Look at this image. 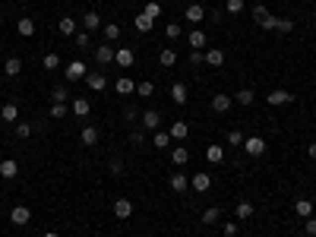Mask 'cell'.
Returning <instances> with one entry per match:
<instances>
[{"mask_svg":"<svg viewBox=\"0 0 316 237\" xmlns=\"http://www.w3.org/2000/svg\"><path fill=\"white\" fill-rule=\"evenodd\" d=\"M253 19H256V25H259V29H275L278 16H272L262 3H256V6H253Z\"/></svg>","mask_w":316,"mask_h":237,"instance_id":"6da1fadb","label":"cell"},{"mask_svg":"<svg viewBox=\"0 0 316 237\" xmlns=\"http://www.w3.org/2000/svg\"><path fill=\"white\" fill-rule=\"evenodd\" d=\"M244 152L250 158H259L262 152H266V139L262 136H250V139H244Z\"/></svg>","mask_w":316,"mask_h":237,"instance_id":"7a4b0ae2","label":"cell"},{"mask_svg":"<svg viewBox=\"0 0 316 237\" xmlns=\"http://www.w3.org/2000/svg\"><path fill=\"white\" fill-rule=\"evenodd\" d=\"M10 222L16 225V228H25L32 222V209L29 206H13V212H10Z\"/></svg>","mask_w":316,"mask_h":237,"instance_id":"3957f363","label":"cell"},{"mask_svg":"<svg viewBox=\"0 0 316 237\" xmlns=\"http://www.w3.org/2000/svg\"><path fill=\"white\" fill-rule=\"evenodd\" d=\"M158 123H161V114L155 111V108H149V111L139 114V126H142V130H158Z\"/></svg>","mask_w":316,"mask_h":237,"instance_id":"277c9868","label":"cell"},{"mask_svg":"<svg viewBox=\"0 0 316 237\" xmlns=\"http://www.w3.org/2000/svg\"><path fill=\"white\" fill-rule=\"evenodd\" d=\"M231 105H234V98L225 95V92L212 95V111H215V114H228V111H231Z\"/></svg>","mask_w":316,"mask_h":237,"instance_id":"5b68a950","label":"cell"},{"mask_svg":"<svg viewBox=\"0 0 316 237\" xmlns=\"http://www.w3.org/2000/svg\"><path fill=\"white\" fill-rule=\"evenodd\" d=\"M95 63H98V66H111V63H114V48H111L108 41L95 48Z\"/></svg>","mask_w":316,"mask_h":237,"instance_id":"8992f818","label":"cell"},{"mask_svg":"<svg viewBox=\"0 0 316 237\" xmlns=\"http://www.w3.org/2000/svg\"><path fill=\"white\" fill-rule=\"evenodd\" d=\"M85 73H89V70H85V63H82V60L66 63V70H63V76H66L70 82H79V79H85Z\"/></svg>","mask_w":316,"mask_h":237,"instance_id":"52a82bcc","label":"cell"},{"mask_svg":"<svg viewBox=\"0 0 316 237\" xmlns=\"http://www.w3.org/2000/svg\"><path fill=\"white\" fill-rule=\"evenodd\" d=\"M85 86H89L92 92H101L108 86V76L101 73V70H92V73H85Z\"/></svg>","mask_w":316,"mask_h":237,"instance_id":"ba28073f","label":"cell"},{"mask_svg":"<svg viewBox=\"0 0 316 237\" xmlns=\"http://www.w3.org/2000/svg\"><path fill=\"white\" fill-rule=\"evenodd\" d=\"M184 19L193 22V25H199L202 19H206V6H202V3H190V6H187V13H184Z\"/></svg>","mask_w":316,"mask_h":237,"instance_id":"9c48e42d","label":"cell"},{"mask_svg":"<svg viewBox=\"0 0 316 237\" xmlns=\"http://www.w3.org/2000/svg\"><path fill=\"white\" fill-rule=\"evenodd\" d=\"M266 101H269L272 108H278V105H291L294 95H291V92H285V89H275V92H269V95H266Z\"/></svg>","mask_w":316,"mask_h":237,"instance_id":"30bf717a","label":"cell"},{"mask_svg":"<svg viewBox=\"0 0 316 237\" xmlns=\"http://www.w3.org/2000/svg\"><path fill=\"white\" fill-rule=\"evenodd\" d=\"M133 57H136V54H133V48H117V51H114V63L121 66V70L133 66Z\"/></svg>","mask_w":316,"mask_h":237,"instance_id":"8fae6325","label":"cell"},{"mask_svg":"<svg viewBox=\"0 0 316 237\" xmlns=\"http://www.w3.org/2000/svg\"><path fill=\"white\" fill-rule=\"evenodd\" d=\"M190 187H193L196 193H206V190L212 187V174H209V171H199V174H193Z\"/></svg>","mask_w":316,"mask_h":237,"instance_id":"7c38bea8","label":"cell"},{"mask_svg":"<svg viewBox=\"0 0 316 237\" xmlns=\"http://www.w3.org/2000/svg\"><path fill=\"white\" fill-rule=\"evenodd\" d=\"M253 212H256L253 202L250 199H241V202H237V209H234V218H237V222H250Z\"/></svg>","mask_w":316,"mask_h":237,"instance_id":"4fadbf2b","label":"cell"},{"mask_svg":"<svg viewBox=\"0 0 316 237\" xmlns=\"http://www.w3.org/2000/svg\"><path fill=\"white\" fill-rule=\"evenodd\" d=\"M70 114H76V117H82V120H85V117L92 114V101L89 98H76L73 105H70Z\"/></svg>","mask_w":316,"mask_h":237,"instance_id":"5bb4252c","label":"cell"},{"mask_svg":"<svg viewBox=\"0 0 316 237\" xmlns=\"http://www.w3.org/2000/svg\"><path fill=\"white\" fill-rule=\"evenodd\" d=\"M114 215L121 218V222H124V218H130V215H133V199H126V196H121V199L114 202Z\"/></svg>","mask_w":316,"mask_h":237,"instance_id":"9a60e30c","label":"cell"},{"mask_svg":"<svg viewBox=\"0 0 316 237\" xmlns=\"http://www.w3.org/2000/svg\"><path fill=\"white\" fill-rule=\"evenodd\" d=\"M79 142H82L85 149L98 146V126H82V133H79Z\"/></svg>","mask_w":316,"mask_h":237,"instance_id":"2e32d148","label":"cell"},{"mask_svg":"<svg viewBox=\"0 0 316 237\" xmlns=\"http://www.w3.org/2000/svg\"><path fill=\"white\" fill-rule=\"evenodd\" d=\"M16 174H19V165H16V158H3V162H0V177H3V180H13Z\"/></svg>","mask_w":316,"mask_h":237,"instance_id":"e0dca14e","label":"cell"},{"mask_svg":"<svg viewBox=\"0 0 316 237\" xmlns=\"http://www.w3.org/2000/svg\"><path fill=\"white\" fill-rule=\"evenodd\" d=\"M187 45H190L193 51H202V48H206V45H209V38H206V32H199V29H193V32H190V35H187Z\"/></svg>","mask_w":316,"mask_h":237,"instance_id":"ac0fdd59","label":"cell"},{"mask_svg":"<svg viewBox=\"0 0 316 237\" xmlns=\"http://www.w3.org/2000/svg\"><path fill=\"white\" fill-rule=\"evenodd\" d=\"M168 183H171V190H174V193H187V187H190V180H187V174H184V171H174Z\"/></svg>","mask_w":316,"mask_h":237,"instance_id":"d6986e66","label":"cell"},{"mask_svg":"<svg viewBox=\"0 0 316 237\" xmlns=\"http://www.w3.org/2000/svg\"><path fill=\"white\" fill-rule=\"evenodd\" d=\"M101 25H105V22H101V16L95 10H89V13L82 16V29L85 32H95V29H101Z\"/></svg>","mask_w":316,"mask_h":237,"instance_id":"ffe728a7","label":"cell"},{"mask_svg":"<svg viewBox=\"0 0 316 237\" xmlns=\"http://www.w3.org/2000/svg\"><path fill=\"white\" fill-rule=\"evenodd\" d=\"M158 63L165 66V70H171V66L177 63V51H174V48H161V51H158Z\"/></svg>","mask_w":316,"mask_h":237,"instance_id":"44dd1931","label":"cell"},{"mask_svg":"<svg viewBox=\"0 0 316 237\" xmlns=\"http://www.w3.org/2000/svg\"><path fill=\"white\" fill-rule=\"evenodd\" d=\"M202 60H206L209 66H221V63H225V51H221V48H209L206 54H202Z\"/></svg>","mask_w":316,"mask_h":237,"instance_id":"7402d4cb","label":"cell"},{"mask_svg":"<svg viewBox=\"0 0 316 237\" xmlns=\"http://www.w3.org/2000/svg\"><path fill=\"white\" fill-rule=\"evenodd\" d=\"M0 117H3L6 123H19V108H16L13 101H6V105L0 108Z\"/></svg>","mask_w":316,"mask_h":237,"instance_id":"603a6c76","label":"cell"},{"mask_svg":"<svg viewBox=\"0 0 316 237\" xmlns=\"http://www.w3.org/2000/svg\"><path fill=\"white\" fill-rule=\"evenodd\" d=\"M171 162L184 168L187 162H190V149H187V146H174V149H171Z\"/></svg>","mask_w":316,"mask_h":237,"instance_id":"cb8c5ba5","label":"cell"},{"mask_svg":"<svg viewBox=\"0 0 316 237\" xmlns=\"http://www.w3.org/2000/svg\"><path fill=\"white\" fill-rule=\"evenodd\" d=\"M114 92H117V95H133L136 86H133V79H130V76H121V79L114 82Z\"/></svg>","mask_w":316,"mask_h":237,"instance_id":"d4e9b609","label":"cell"},{"mask_svg":"<svg viewBox=\"0 0 316 237\" xmlns=\"http://www.w3.org/2000/svg\"><path fill=\"white\" fill-rule=\"evenodd\" d=\"M187 86L184 82H174V86H171V101H174V105H187Z\"/></svg>","mask_w":316,"mask_h":237,"instance_id":"484cf974","label":"cell"},{"mask_svg":"<svg viewBox=\"0 0 316 237\" xmlns=\"http://www.w3.org/2000/svg\"><path fill=\"white\" fill-rule=\"evenodd\" d=\"M294 212L301 215V218H310V215H313V199H307V196H301V199L294 202Z\"/></svg>","mask_w":316,"mask_h":237,"instance_id":"4316f807","label":"cell"},{"mask_svg":"<svg viewBox=\"0 0 316 237\" xmlns=\"http://www.w3.org/2000/svg\"><path fill=\"white\" fill-rule=\"evenodd\" d=\"M16 32H19L22 38H32V35H35V19H29V16L19 19V22H16Z\"/></svg>","mask_w":316,"mask_h":237,"instance_id":"83f0119b","label":"cell"},{"mask_svg":"<svg viewBox=\"0 0 316 237\" xmlns=\"http://www.w3.org/2000/svg\"><path fill=\"white\" fill-rule=\"evenodd\" d=\"M171 139H187V133H190V126H187V120H174L171 123Z\"/></svg>","mask_w":316,"mask_h":237,"instance_id":"f1b7e54d","label":"cell"},{"mask_svg":"<svg viewBox=\"0 0 316 237\" xmlns=\"http://www.w3.org/2000/svg\"><path fill=\"white\" fill-rule=\"evenodd\" d=\"M57 29H61V35L73 38V35H76V19H73V16H63V19L57 22Z\"/></svg>","mask_w":316,"mask_h":237,"instance_id":"f546056e","label":"cell"},{"mask_svg":"<svg viewBox=\"0 0 316 237\" xmlns=\"http://www.w3.org/2000/svg\"><path fill=\"white\" fill-rule=\"evenodd\" d=\"M206 158H209V165H221L225 162V149L221 146H206Z\"/></svg>","mask_w":316,"mask_h":237,"instance_id":"4dcf8cb0","label":"cell"},{"mask_svg":"<svg viewBox=\"0 0 316 237\" xmlns=\"http://www.w3.org/2000/svg\"><path fill=\"white\" fill-rule=\"evenodd\" d=\"M133 25H136V32H142V35H146V32H152V25H155V19H149L146 13H139L133 19Z\"/></svg>","mask_w":316,"mask_h":237,"instance_id":"1f68e13d","label":"cell"},{"mask_svg":"<svg viewBox=\"0 0 316 237\" xmlns=\"http://www.w3.org/2000/svg\"><path fill=\"white\" fill-rule=\"evenodd\" d=\"M3 73L10 76V79H13V76H19V73H22V60H19V57H6V66H3Z\"/></svg>","mask_w":316,"mask_h":237,"instance_id":"d6a6232c","label":"cell"},{"mask_svg":"<svg viewBox=\"0 0 316 237\" xmlns=\"http://www.w3.org/2000/svg\"><path fill=\"white\" fill-rule=\"evenodd\" d=\"M48 114H51V120H63V117L70 114V108H66L63 101H54V105H51V111H48Z\"/></svg>","mask_w":316,"mask_h":237,"instance_id":"836d02e7","label":"cell"},{"mask_svg":"<svg viewBox=\"0 0 316 237\" xmlns=\"http://www.w3.org/2000/svg\"><path fill=\"white\" fill-rule=\"evenodd\" d=\"M101 32H105V41H117V38H121V25H117V22H105Z\"/></svg>","mask_w":316,"mask_h":237,"instance_id":"e575fe53","label":"cell"},{"mask_svg":"<svg viewBox=\"0 0 316 237\" xmlns=\"http://www.w3.org/2000/svg\"><path fill=\"white\" fill-rule=\"evenodd\" d=\"M234 101H237V105H253V101H256V92L253 89H241V92H237V95H234Z\"/></svg>","mask_w":316,"mask_h":237,"instance_id":"d590c367","label":"cell"},{"mask_svg":"<svg viewBox=\"0 0 316 237\" xmlns=\"http://www.w3.org/2000/svg\"><path fill=\"white\" fill-rule=\"evenodd\" d=\"M73 45H76V48H82V51H85V48H92L89 32H85V29H82V32H76V35H73Z\"/></svg>","mask_w":316,"mask_h":237,"instance_id":"8d00e7d4","label":"cell"},{"mask_svg":"<svg viewBox=\"0 0 316 237\" xmlns=\"http://www.w3.org/2000/svg\"><path fill=\"white\" fill-rule=\"evenodd\" d=\"M218 218H221V209L218 206H209L206 212H202V222H206V225H215Z\"/></svg>","mask_w":316,"mask_h":237,"instance_id":"74e56055","label":"cell"},{"mask_svg":"<svg viewBox=\"0 0 316 237\" xmlns=\"http://www.w3.org/2000/svg\"><path fill=\"white\" fill-rule=\"evenodd\" d=\"M130 142H133V146H146V130H142V126H133V130H130Z\"/></svg>","mask_w":316,"mask_h":237,"instance_id":"f35d334b","label":"cell"},{"mask_svg":"<svg viewBox=\"0 0 316 237\" xmlns=\"http://www.w3.org/2000/svg\"><path fill=\"white\" fill-rule=\"evenodd\" d=\"M41 66H45V70H61V54H45Z\"/></svg>","mask_w":316,"mask_h":237,"instance_id":"ab89813d","label":"cell"},{"mask_svg":"<svg viewBox=\"0 0 316 237\" xmlns=\"http://www.w3.org/2000/svg\"><path fill=\"white\" fill-rule=\"evenodd\" d=\"M142 13H146L149 19H158V16H161V3H158V0H149V3H146V10H142Z\"/></svg>","mask_w":316,"mask_h":237,"instance_id":"60d3db41","label":"cell"},{"mask_svg":"<svg viewBox=\"0 0 316 237\" xmlns=\"http://www.w3.org/2000/svg\"><path fill=\"white\" fill-rule=\"evenodd\" d=\"M136 95H139V98H152V95H155V86H152V82H139V86H136Z\"/></svg>","mask_w":316,"mask_h":237,"instance_id":"b9f144b4","label":"cell"},{"mask_svg":"<svg viewBox=\"0 0 316 237\" xmlns=\"http://www.w3.org/2000/svg\"><path fill=\"white\" fill-rule=\"evenodd\" d=\"M225 13H231V16L244 13V0H225Z\"/></svg>","mask_w":316,"mask_h":237,"instance_id":"7bdbcfd3","label":"cell"},{"mask_svg":"<svg viewBox=\"0 0 316 237\" xmlns=\"http://www.w3.org/2000/svg\"><path fill=\"white\" fill-rule=\"evenodd\" d=\"M155 146H158V149H168V146H171V133L155 130Z\"/></svg>","mask_w":316,"mask_h":237,"instance_id":"ee69618b","label":"cell"},{"mask_svg":"<svg viewBox=\"0 0 316 237\" xmlns=\"http://www.w3.org/2000/svg\"><path fill=\"white\" fill-rule=\"evenodd\" d=\"M181 32H184V29H181V22H168V29H165V35H168L171 41H177V38H181Z\"/></svg>","mask_w":316,"mask_h":237,"instance_id":"f6af8a7d","label":"cell"},{"mask_svg":"<svg viewBox=\"0 0 316 237\" xmlns=\"http://www.w3.org/2000/svg\"><path fill=\"white\" fill-rule=\"evenodd\" d=\"M16 136H19V139H29V136H32V123L19 120V123H16Z\"/></svg>","mask_w":316,"mask_h":237,"instance_id":"bcb514c9","label":"cell"},{"mask_svg":"<svg viewBox=\"0 0 316 237\" xmlns=\"http://www.w3.org/2000/svg\"><path fill=\"white\" fill-rule=\"evenodd\" d=\"M51 98H54V101H66V98H70V89H66V86H54Z\"/></svg>","mask_w":316,"mask_h":237,"instance_id":"7dc6e473","label":"cell"},{"mask_svg":"<svg viewBox=\"0 0 316 237\" xmlns=\"http://www.w3.org/2000/svg\"><path fill=\"white\" fill-rule=\"evenodd\" d=\"M108 171H111V174H114V177H121V174H124V162H121V158H111V165H108Z\"/></svg>","mask_w":316,"mask_h":237,"instance_id":"c3c4849f","label":"cell"},{"mask_svg":"<svg viewBox=\"0 0 316 237\" xmlns=\"http://www.w3.org/2000/svg\"><path fill=\"white\" fill-rule=\"evenodd\" d=\"M304 231H307V237H316V218L313 215L304 218Z\"/></svg>","mask_w":316,"mask_h":237,"instance_id":"681fc988","label":"cell"},{"mask_svg":"<svg viewBox=\"0 0 316 237\" xmlns=\"http://www.w3.org/2000/svg\"><path fill=\"white\" fill-rule=\"evenodd\" d=\"M228 142H231V146H244V133L241 130H231V133H228Z\"/></svg>","mask_w":316,"mask_h":237,"instance_id":"f907efd6","label":"cell"},{"mask_svg":"<svg viewBox=\"0 0 316 237\" xmlns=\"http://www.w3.org/2000/svg\"><path fill=\"white\" fill-rule=\"evenodd\" d=\"M294 29V19H278L275 22V32H291Z\"/></svg>","mask_w":316,"mask_h":237,"instance_id":"816d5d0a","label":"cell"},{"mask_svg":"<svg viewBox=\"0 0 316 237\" xmlns=\"http://www.w3.org/2000/svg\"><path fill=\"white\" fill-rule=\"evenodd\" d=\"M237 234V222H225V237H234Z\"/></svg>","mask_w":316,"mask_h":237,"instance_id":"f5cc1de1","label":"cell"},{"mask_svg":"<svg viewBox=\"0 0 316 237\" xmlns=\"http://www.w3.org/2000/svg\"><path fill=\"white\" fill-rule=\"evenodd\" d=\"M190 63H193V66H199V63H206V60H202V51H193V54H190Z\"/></svg>","mask_w":316,"mask_h":237,"instance_id":"db71d44e","label":"cell"},{"mask_svg":"<svg viewBox=\"0 0 316 237\" xmlns=\"http://www.w3.org/2000/svg\"><path fill=\"white\" fill-rule=\"evenodd\" d=\"M209 19H212V22H221V19H225V10H212Z\"/></svg>","mask_w":316,"mask_h":237,"instance_id":"11a10c76","label":"cell"},{"mask_svg":"<svg viewBox=\"0 0 316 237\" xmlns=\"http://www.w3.org/2000/svg\"><path fill=\"white\" fill-rule=\"evenodd\" d=\"M124 117H126V120H130V123H133V120H139V114H136L133 108H126V111H124Z\"/></svg>","mask_w":316,"mask_h":237,"instance_id":"9f6ffc18","label":"cell"},{"mask_svg":"<svg viewBox=\"0 0 316 237\" xmlns=\"http://www.w3.org/2000/svg\"><path fill=\"white\" fill-rule=\"evenodd\" d=\"M307 152H310V158L316 162V142H310V146H307Z\"/></svg>","mask_w":316,"mask_h":237,"instance_id":"6f0895ef","label":"cell"},{"mask_svg":"<svg viewBox=\"0 0 316 237\" xmlns=\"http://www.w3.org/2000/svg\"><path fill=\"white\" fill-rule=\"evenodd\" d=\"M41 237H57V234H54V231H48V234H41Z\"/></svg>","mask_w":316,"mask_h":237,"instance_id":"680465c9","label":"cell"},{"mask_svg":"<svg viewBox=\"0 0 316 237\" xmlns=\"http://www.w3.org/2000/svg\"><path fill=\"white\" fill-rule=\"evenodd\" d=\"M0 86H3V76H0Z\"/></svg>","mask_w":316,"mask_h":237,"instance_id":"91938a15","label":"cell"}]
</instances>
